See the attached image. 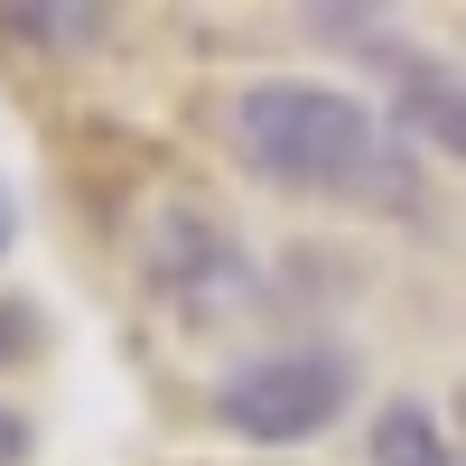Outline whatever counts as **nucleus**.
Wrapping results in <instances>:
<instances>
[{
	"instance_id": "9d476101",
	"label": "nucleus",
	"mask_w": 466,
	"mask_h": 466,
	"mask_svg": "<svg viewBox=\"0 0 466 466\" xmlns=\"http://www.w3.org/2000/svg\"><path fill=\"white\" fill-rule=\"evenodd\" d=\"M10 233H19V206H10V187H0V252H10Z\"/></svg>"
},
{
	"instance_id": "f257e3e1",
	"label": "nucleus",
	"mask_w": 466,
	"mask_h": 466,
	"mask_svg": "<svg viewBox=\"0 0 466 466\" xmlns=\"http://www.w3.org/2000/svg\"><path fill=\"white\" fill-rule=\"evenodd\" d=\"M224 140L252 177L289 187V197H355V206H410V159L382 131V112L345 85H308V75H261L224 103Z\"/></svg>"
},
{
	"instance_id": "1a4fd4ad",
	"label": "nucleus",
	"mask_w": 466,
	"mask_h": 466,
	"mask_svg": "<svg viewBox=\"0 0 466 466\" xmlns=\"http://www.w3.org/2000/svg\"><path fill=\"white\" fill-rule=\"evenodd\" d=\"M0 466H28V420L0 401Z\"/></svg>"
},
{
	"instance_id": "39448f33",
	"label": "nucleus",
	"mask_w": 466,
	"mask_h": 466,
	"mask_svg": "<svg viewBox=\"0 0 466 466\" xmlns=\"http://www.w3.org/2000/svg\"><path fill=\"white\" fill-rule=\"evenodd\" d=\"M373 466H466V457L448 448L430 401H392V410H373Z\"/></svg>"
},
{
	"instance_id": "7ed1b4c3",
	"label": "nucleus",
	"mask_w": 466,
	"mask_h": 466,
	"mask_svg": "<svg viewBox=\"0 0 466 466\" xmlns=\"http://www.w3.org/2000/svg\"><path fill=\"white\" fill-rule=\"evenodd\" d=\"M149 280H159L187 318H224V308L252 299V252L197 206H168L149 224Z\"/></svg>"
},
{
	"instance_id": "f03ea898",
	"label": "nucleus",
	"mask_w": 466,
	"mask_h": 466,
	"mask_svg": "<svg viewBox=\"0 0 466 466\" xmlns=\"http://www.w3.org/2000/svg\"><path fill=\"white\" fill-rule=\"evenodd\" d=\"M364 392V355L345 336H299V345H270V355L233 364L224 392H215V420L252 448H299L336 430V410H355Z\"/></svg>"
},
{
	"instance_id": "20e7f679",
	"label": "nucleus",
	"mask_w": 466,
	"mask_h": 466,
	"mask_svg": "<svg viewBox=\"0 0 466 466\" xmlns=\"http://www.w3.org/2000/svg\"><path fill=\"white\" fill-rule=\"evenodd\" d=\"M392 131L466 159V75L439 66V56H401L392 66Z\"/></svg>"
},
{
	"instance_id": "9b49d317",
	"label": "nucleus",
	"mask_w": 466,
	"mask_h": 466,
	"mask_svg": "<svg viewBox=\"0 0 466 466\" xmlns=\"http://www.w3.org/2000/svg\"><path fill=\"white\" fill-rule=\"evenodd\" d=\"M457 410H466V392H457Z\"/></svg>"
},
{
	"instance_id": "423d86ee",
	"label": "nucleus",
	"mask_w": 466,
	"mask_h": 466,
	"mask_svg": "<svg viewBox=\"0 0 466 466\" xmlns=\"http://www.w3.org/2000/svg\"><path fill=\"white\" fill-rule=\"evenodd\" d=\"M10 37H47V47H85L103 37V10H47V0H19V10H0Z\"/></svg>"
},
{
	"instance_id": "6e6552de",
	"label": "nucleus",
	"mask_w": 466,
	"mask_h": 466,
	"mask_svg": "<svg viewBox=\"0 0 466 466\" xmlns=\"http://www.w3.org/2000/svg\"><path fill=\"white\" fill-rule=\"evenodd\" d=\"M28 345H37V308L28 299H0V364H19Z\"/></svg>"
},
{
	"instance_id": "0eeeda50",
	"label": "nucleus",
	"mask_w": 466,
	"mask_h": 466,
	"mask_svg": "<svg viewBox=\"0 0 466 466\" xmlns=\"http://www.w3.org/2000/svg\"><path fill=\"white\" fill-rule=\"evenodd\" d=\"M308 28H327V37H345V47H373V37L392 28V19H382V10H308Z\"/></svg>"
}]
</instances>
